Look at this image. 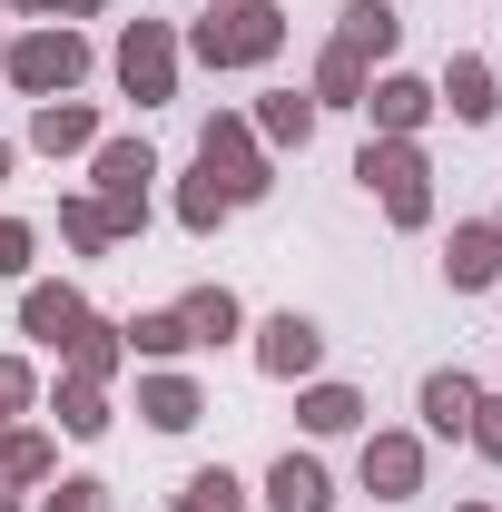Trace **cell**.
I'll list each match as a JSON object with an SVG mask.
<instances>
[{
  "instance_id": "6da1fadb",
  "label": "cell",
  "mask_w": 502,
  "mask_h": 512,
  "mask_svg": "<svg viewBox=\"0 0 502 512\" xmlns=\"http://www.w3.org/2000/svg\"><path fill=\"white\" fill-rule=\"evenodd\" d=\"M188 50L207 69H256L286 50V10L276 0H207V20L188 30Z\"/></svg>"
},
{
  "instance_id": "7a4b0ae2",
  "label": "cell",
  "mask_w": 502,
  "mask_h": 512,
  "mask_svg": "<svg viewBox=\"0 0 502 512\" xmlns=\"http://www.w3.org/2000/svg\"><path fill=\"white\" fill-rule=\"evenodd\" d=\"M0 69H10V89H30V99H69V89L89 79V40H79L69 20H50V30H20V40L0 50Z\"/></svg>"
},
{
  "instance_id": "3957f363",
  "label": "cell",
  "mask_w": 502,
  "mask_h": 512,
  "mask_svg": "<svg viewBox=\"0 0 502 512\" xmlns=\"http://www.w3.org/2000/svg\"><path fill=\"white\" fill-rule=\"evenodd\" d=\"M355 178L384 188V217H394V227H424V217H434V168H424V148H414V138H365Z\"/></svg>"
},
{
  "instance_id": "277c9868",
  "label": "cell",
  "mask_w": 502,
  "mask_h": 512,
  "mask_svg": "<svg viewBox=\"0 0 502 512\" xmlns=\"http://www.w3.org/2000/svg\"><path fill=\"white\" fill-rule=\"evenodd\" d=\"M99 217H109V237H138L148 227V178H158V158H148V138H99Z\"/></svg>"
},
{
  "instance_id": "5b68a950",
  "label": "cell",
  "mask_w": 502,
  "mask_h": 512,
  "mask_svg": "<svg viewBox=\"0 0 502 512\" xmlns=\"http://www.w3.org/2000/svg\"><path fill=\"white\" fill-rule=\"evenodd\" d=\"M197 168L227 188V207H247V197L276 188V178H266V148H256V128H247V119H227V109L197 128Z\"/></svg>"
},
{
  "instance_id": "8992f818",
  "label": "cell",
  "mask_w": 502,
  "mask_h": 512,
  "mask_svg": "<svg viewBox=\"0 0 502 512\" xmlns=\"http://www.w3.org/2000/svg\"><path fill=\"white\" fill-rule=\"evenodd\" d=\"M119 89L138 99V109L178 99V40H168V20H128L119 30Z\"/></svg>"
},
{
  "instance_id": "52a82bcc",
  "label": "cell",
  "mask_w": 502,
  "mask_h": 512,
  "mask_svg": "<svg viewBox=\"0 0 502 512\" xmlns=\"http://www.w3.org/2000/svg\"><path fill=\"white\" fill-rule=\"evenodd\" d=\"M256 365H266L276 384H306L315 365H325V325L296 316V306H286V316H266V325H256Z\"/></svg>"
},
{
  "instance_id": "ba28073f",
  "label": "cell",
  "mask_w": 502,
  "mask_h": 512,
  "mask_svg": "<svg viewBox=\"0 0 502 512\" xmlns=\"http://www.w3.org/2000/svg\"><path fill=\"white\" fill-rule=\"evenodd\" d=\"M89 296H79V286H30V296H20V335H40V345H79V335H89Z\"/></svg>"
},
{
  "instance_id": "9c48e42d",
  "label": "cell",
  "mask_w": 502,
  "mask_h": 512,
  "mask_svg": "<svg viewBox=\"0 0 502 512\" xmlns=\"http://www.w3.org/2000/svg\"><path fill=\"white\" fill-rule=\"evenodd\" d=\"M365 119H375V138H414V128L434 119V89L404 79V69H384L375 89H365Z\"/></svg>"
},
{
  "instance_id": "30bf717a",
  "label": "cell",
  "mask_w": 502,
  "mask_h": 512,
  "mask_svg": "<svg viewBox=\"0 0 502 512\" xmlns=\"http://www.w3.org/2000/svg\"><path fill=\"white\" fill-rule=\"evenodd\" d=\"M443 276H453V296H483V286L502 276V227H493V217L453 227V247H443Z\"/></svg>"
},
{
  "instance_id": "8fae6325",
  "label": "cell",
  "mask_w": 502,
  "mask_h": 512,
  "mask_svg": "<svg viewBox=\"0 0 502 512\" xmlns=\"http://www.w3.org/2000/svg\"><path fill=\"white\" fill-rule=\"evenodd\" d=\"M365 493H384V503L424 493V444L414 434H365Z\"/></svg>"
},
{
  "instance_id": "7c38bea8",
  "label": "cell",
  "mask_w": 502,
  "mask_h": 512,
  "mask_svg": "<svg viewBox=\"0 0 502 512\" xmlns=\"http://www.w3.org/2000/svg\"><path fill=\"white\" fill-rule=\"evenodd\" d=\"M30 148H50V158L99 148V109H89V99H40V109H30Z\"/></svg>"
},
{
  "instance_id": "4fadbf2b",
  "label": "cell",
  "mask_w": 502,
  "mask_h": 512,
  "mask_svg": "<svg viewBox=\"0 0 502 512\" xmlns=\"http://www.w3.org/2000/svg\"><path fill=\"white\" fill-rule=\"evenodd\" d=\"M394 40H404V20H394V10H384V0H355V10H345V20H335V50H345V60H394Z\"/></svg>"
},
{
  "instance_id": "5bb4252c",
  "label": "cell",
  "mask_w": 502,
  "mask_h": 512,
  "mask_svg": "<svg viewBox=\"0 0 502 512\" xmlns=\"http://www.w3.org/2000/svg\"><path fill=\"white\" fill-rule=\"evenodd\" d=\"M266 503H276V512H325V503H335V483H325L315 453H286V463L266 473Z\"/></svg>"
},
{
  "instance_id": "9a60e30c",
  "label": "cell",
  "mask_w": 502,
  "mask_h": 512,
  "mask_svg": "<svg viewBox=\"0 0 502 512\" xmlns=\"http://www.w3.org/2000/svg\"><path fill=\"white\" fill-rule=\"evenodd\" d=\"M178 325H188V345H227V335L247 325V306H237L227 286H188V296H178Z\"/></svg>"
},
{
  "instance_id": "2e32d148",
  "label": "cell",
  "mask_w": 502,
  "mask_h": 512,
  "mask_svg": "<svg viewBox=\"0 0 502 512\" xmlns=\"http://www.w3.org/2000/svg\"><path fill=\"white\" fill-rule=\"evenodd\" d=\"M296 424H306V434H355V424H365V394H355V384H306V394H296Z\"/></svg>"
},
{
  "instance_id": "e0dca14e",
  "label": "cell",
  "mask_w": 502,
  "mask_h": 512,
  "mask_svg": "<svg viewBox=\"0 0 502 512\" xmlns=\"http://www.w3.org/2000/svg\"><path fill=\"white\" fill-rule=\"evenodd\" d=\"M365 89H375V69L365 60H345V50H335V40H325V60H315V109H365Z\"/></svg>"
},
{
  "instance_id": "ac0fdd59",
  "label": "cell",
  "mask_w": 502,
  "mask_h": 512,
  "mask_svg": "<svg viewBox=\"0 0 502 512\" xmlns=\"http://www.w3.org/2000/svg\"><path fill=\"white\" fill-rule=\"evenodd\" d=\"M138 414H148L158 434H188L207 404H197V384H188V375H148V384H138Z\"/></svg>"
},
{
  "instance_id": "d6986e66",
  "label": "cell",
  "mask_w": 502,
  "mask_h": 512,
  "mask_svg": "<svg viewBox=\"0 0 502 512\" xmlns=\"http://www.w3.org/2000/svg\"><path fill=\"white\" fill-rule=\"evenodd\" d=\"M473 394H483V384L453 375V365H443V375H424V434H463V424H473Z\"/></svg>"
},
{
  "instance_id": "ffe728a7",
  "label": "cell",
  "mask_w": 502,
  "mask_h": 512,
  "mask_svg": "<svg viewBox=\"0 0 502 512\" xmlns=\"http://www.w3.org/2000/svg\"><path fill=\"white\" fill-rule=\"evenodd\" d=\"M434 99H453V119H473V128H483V119L502 109V99H493V60H453Z\"/></svg>"
},
{
  "instance_id": "44dd1931",
  "label": "cell",
  "mask_w": 502,
  "mask_h": 512,
  "mask_svg": "<svg viewBox=\"0 0 502 512\" xmlns=\"http://www.w3.org/2000/svg\"><path fill=\"white\" fill-rule=\"evenodd\" d=\"M119 345H128V355H148V365H178V355H188V325H178V306H158V316H128Z\"/></svg>"
},
{
  "instance_id": "7402d4cb",
  "label": "cell",
  "mask_w": 502,
  "mask_h": 512,
  "mask_svg": "<svg viewBox=\"0 0 502 512\" xmlns=\"http://www.w3.org/2000/svg\"><path fill=\"white\" fill-rule=\"evenodd\" d=\"M50 414H60V434H109V384H79V375H60V394H50Z\"/></svg>"
},
{
  "instance_id": "603a6c76",
  "label": "cell",
  "mask_w": 502,
  "mask_h": 512,
  "mask_svg": "<svg viewBox=\"0 0 502 512\" xmlns=\"http://www.w3.org/2000/svg\"><path fill=\"white\" fill-rule=\"evenodd\" d=\"M256 138H266V148H306L315 138V99L306 89H276V99L256 109Z\"/></svg>"
},
{
  "instance_id": "cb8c5ba5",
  "label": "cell",
  "mask_w": 502,
  "mask_h": 512,
  "mask_svg": "<svg viewBox=\"0 0 502 512\" xmlns=\"http://www.w3.org/2000/svg\"><path fill=\"white\" fill-rule=\"evenodd\" d=\"M178 227H188V237H217V227H227V188H217L207 168L178 188Z\"/></svg>"
},
{
  "instance_id": "d4e9b609",
  "label": "cell",
  "mask_w": 502,
  "mask_h": 512,
  "mask_svg": "<svg viewBox=\"0 0 502 512\" xmlns=\"http://www.w3.org/2000/svg\"><path fill=\"white\" fill-rule=\"evenodd\" d=\"M178 512H247V483H237L227 463H207V473H188V493H178Z\"/></svg>"
},
{
  "instance_id": "484cf974",
  "label": "cell",
  "mask_w": 502,
  "mask_h": 512,
  "mask_svg": "<svg viewBox=\"0 0 502 512\" xmlns=\"http://www.w3.org/2000/svg\"><path fill=\"white\" fill-rule=\"evenodd\" d=\"M119 355H128L119 325H89V335L69 345V375H79V384H109V375H119Z\"/></svg>"
},
{
  "instance_id": "4316f807",
  "label": "cell",
  "mask_w": 502,
  "mask_h": 512,
  "mask_svg": "<svg viewBox=\"0 0 502 512\" xmlns=\"http://www.w3.org/2000/svg\"><path fill=\"white\" fill-rule=\"evenodd\" d=\"M0 483H50V444L40 434H0Z\"/></svg>"
},
{
  "instance_id": "83f0119b",
  "label": "cell",
  "mask_w": 502,
  "mask_h": 512,
  "mask_svg": "<svg viewBox=\"0 0 502 512\" xmlns=\"http://www.w3.org/2000/svg\"><path fill=\"white\" fill-rule=\"evenodd\" d=\"M60 237H69L79 256H99V247H109V217H99V197H69V207H60Z\"/></svg>"
},
{
  "instance_id": "f1b7e54d",
  "label": "cell",
  "mask_w": 502,
  "mask_h": 512,
  "mask_svg": "<svg viewBox=\"0 0 502 512\" xmlns=\"http://www.w3.org/2000/svg\"><path fill=\"white\" fill-rule=\"evenodd\" d=\"M40 512H109V483H99V473H69V483L40 493Z\"/></svg>"
},
{
  "instance_id": "f546056e",
  "label": "cell",
  "mask_w": 502,
  "mask_h": 512,
  "mask_svg": "<svg viewBox=\"0 0 502 512\" xmlns=\"http://www.w3.org/2000/svg\"><path fill=\"white\" fill-rule=\"evenodd\" d=\"M463 434H473V453L502 463V394H473V424H463Z\"/></svg>"
},
{
  "instance_id": "4dcf8cb0",
  "label": "cell",
  "mask_w": 502,
  "mask_h": 512,
  "mask_svg": "<svg viewBox=\"0 0 502 512\" xmlns=\"http://www.w3.org/2000/svg\"><path fill=\"white\" fill-rule=\"evenodd\" d=\"M30 247H40V237H30L20 217H0V276H30Z\"/></svg>"
},
{
  "instance_id": "1f68e13d",
  "label": "cell",
  "mask_w": 502,
  "mask_h": 512,
  "mask_svg": "<svg viewBox=\"0 0 502 512\" xmlns=\"http://www.w3.org/2000/svg\"><path fill=\"white\" fill-rule=\"evenodd\" d=\"M20 404H30V365H20V355H0V414H20Z\"/></svg>"
},
{
  "instance_id": "d6a6232c",
  "label": "cell",
  "mask_w": 502,
  "mask_h": 512,
  "mask_svg": "<svg viewBox=\"0 0 502 512\" xmlns=\"http://www.w3.org/2000/svg\"><path fill=\"white\" fill-rule=\"evenodd\" d=\"M10 10H40V20H89L99 0H10Z\"/></svg>"
},
{
  "instance_id": "836d02e7",
  "label": "cell",
  "mask_w": 502,
  "mask_h": 512,
  "mask_svg": "<svg viewBox=\"0 0 502 512\" xmlns=\"http://www.w3.org/2000/svg\"><path fill=\"white\" fill-rule=\"evenodd\" d=\"M0 512H20V493H10V483H0Z\"/></svg>"
},
{
  "instance_id": "e575fe53",
  "label": "cell",
  "mask_w": 502,
  "mask_h": 512,
  "mask_svg": "<svg viewBox=\"0 0 502 512\" xmlns=\"http://www.w3.org/2000/svg\"><path fill=\"white\" fill-rule=\"evenodd\" d=\"M0 178H10V138H0Z\"/></svg>"
},
{
  "instance_id": "d590c367",
  "label": "cell",
  "mask_w": 502,
  "mask_h": 512,
  "mask_svg": "<svg viewBox=\"0 0 502 512\" xmlns=\"http://www.w3.org/2000/svg\"><path fill=\"white\" fill-rule=\"evenodd\" d=\"M463 512H483V503H463Z\"/></svg>"
},
{
  "instance_id": "8d00e7d4",
  "label": "cell",
  "mask_w": 502,
  "mask_h": 512,
  "mask_svg": "<svg viewBox=\"0 0 502 512\" xmlns=\"http://www.w3.org/2000/svg\"><path fill=\"white\" fill-rule=\"evenodd\" d=\"M493 227H502V217H493Z\"/></svg>"
}]
</instances>
